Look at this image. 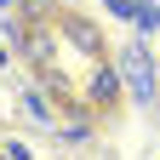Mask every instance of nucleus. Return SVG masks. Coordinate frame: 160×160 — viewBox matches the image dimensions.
I'll use <instances>...</instances> for the list:
<instances>
[{"label": "nucleus", "instance_id": "1", "mask_svg": "<svg viewBox=\"0 0 160 160\" xmlns=\"http://www.w3.org/2000/svg\"><path fill=\"white\" fill-rule=\"evenodd\" d=\"M57 34H63V40H69L74 52H86V57H103V29H97V23H92L86 12L63 6V12H57Z\"/></svg>", "mask_w": 160, "mask_h": 160}, {"label": "nucleus", "instance_id": "2", "mask_svg": "<svg viewBox=\"0 0 160 160\" xmlns=\"http://www.w3.org/2000/svg\"><path fill=\"white\" fill-rule=\"evenodd\" d=\"M120 80L132 86V97H137L143 109L154 103V63H149L143 46H126V57H120Z\"/></svg>", "mask_w": 160, "mask_h": 160}, {"label": "nucleus", "instance_id": "3", "mask_svg": "<svg viewBox=\"0 0 160 160\" xmlns=\"http://www.w3.org/2000/svg\"><path fill=\"white\" fill-rule=\"evenodd\" d=\"M17 52H23V63L52 69V57H57V23H29V34L17 40Z\"/></svg>", "mask_w": 160, "mask_h": 160}, {"label": "nucleus", "instance_id": "4", "mask_svg": "<svg viewBox=\"0 0 160 160\" xmlns=\"http://www.w3.org/2000/svg\"><path fill=\"white\" fill-rule=\"evenodd\" d=\"M120 92H126V80H120V69L97 63V69L86 74V103H92V109H114V103H120Z\"/></svg>", "mask_w": 160, "mask_h": 160}, {"label": "nucleus", "instance_id": "5", "mask_svg": "<svg viewBox=\"0 0 160 160\" xmlns=\"http://www.w3.org/2000/svg\"><path fill=\"white\" fill-rule=\"evenodd\" d=\"M23 114L34 120V126H52V120H57V97H46V92H23Z\"/></svg>", "mask_w": 160, "mask_h": 160}, {"label": "nucleus", "instance_id": "6", "mask_svg": "<svg viewBox=\"0 0 160 160\" xmlns=\"http://www.w3.org/2000/svg\"><path fill=\"white\" fill-rule=\"evenodd\" d=\"M40 80H46V97H57V103H69V97H74V80H69V69H40Z\"/></svg>", "mask_w": 160, "mask_h": 160}, {"label": "nucleus", "instance_id": "7", "mask_svg": "<svg viewBox=\"0 0 160 160\" xmlns=\"http://www.w3.org/2000/svg\"><path fill=\"white\" fill-rule=\"evenodd\" d=\"M17 12H23L29 23H57V12H63V6H57V0H17Z\"/></svg>", "mask_w": 160, "mask_h": 160}, {"label": "nucleus", "instance_id": "8", "mask_svg": "<svg viewBox=\"0 0 160 160\" xmlns=\"http://www.w3.org/2000/svg\"><path fill=\"white\" fill-rule=\"evenodd\" d=\"M132 23H137V34H154V29H160V6H154V0H143Z\"/></svg>", "mask_w": 160, "mask_h": 160}, {"label": "nucleus", "instance_id": "9", "mask_svg": "<svg viewBox=\"0 0 160 160\" xmlns=\"http://www.w3.org/2000/svg\"><path fill=\"white\" fill-rule=\"evenodd\" d=\"M103 6L120 17V23H132V17H137V6H143V0H103Z\"/></svg>", "mask_w": 160, "mask_h": 160}, {"label": "nucleus", "instance_id": "10", "mask_svg": "<svg viewBox=\"0 0 160 160\" xmlns=\"http://www.w3.org/2000/svg\"><path fill=\"white\" fill-rule=\"evenodd\" d=\"M6 154H12V160H34V154H29V143H6Z\"/></svg>", "mask_w": 160, "mask_h": 160}, {"label": "nucleus", "instance_id": "11", "mask_svg": "<svg viewBox=\"0 0 160 160\" xmlns=\"http://www.w3.org/2000/svg\"><path fill=\"white\" fill-rule=\"evenodd\" d=\"M0 12H17V0H0Z\"/></svg>", "mask_w": 160, "mask_h": 160}, {"label": "nucleus", "instance_id": "12", "mask_svg": "<svg viewBox=\"0 0 160 160\" xmlns=\"http://www.w3.org/2000/svg\"><path fill=\"white\" fill-rule=\"evenodd\" d=\"M0 63H6V46H0Z\"/></svg>", "mask_w": 160, "mask_h": 160}, {"label": "nucleus", "instance_id": "13", "mask_svg": "<svg viewBox=\"0 0 160 160\" xmlns=\"http://www.w3.org/2000/svg\"><path fill=\"white\" fill-rule=\"evenodd\" d=\"M0 160H12V154H0Z\"/></svg>", "mask_w": 160, "mask_h": 160}]
</instances>
